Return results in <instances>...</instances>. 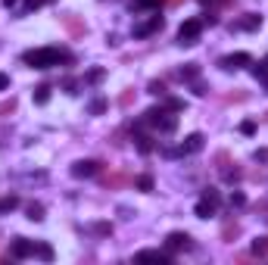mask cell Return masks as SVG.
Here are the masks:
<instances>
[{"label":"cell","instance_id":"obj_1","mask_svg":"<svg viewBox=\"0 0 268 265\" xmlns=\"http://www.w3.org/2000/svg\"><path fill=\"white\" fill-rule=\"evenodd\" d=\"M63 59H69V53L60 47H41V50H28V53L22 56L25 66H31V69H53V66H60Z\"/></svg>","mask_w":268,"mask_h":265},{"label":"cell","instance_id":"obj_2","mask_svg":"<svg viewBox=\"0 0 268 265\" xmlns=\"http://www.w3.org/2000/svg\"><path fill=\"white\" fill-rule=\"evenodd\" d=\"M200 35H203V19H187L178 28V44L190 47V44H197V41H200Z\"/></svg>","mask_w":268,"mask_h":265},{"label":"cell","instance_id":"obj_3","mask_svg":"<svg viewBox=\"0 0 268 265\" xmlns=\"http://www.w3.org/2000/svg\"><path fill=\"white\" fill-rule=\"evenodd\" d=\"M162 25H165L162 16H150L147 22L134 25V38H150V35H156V31H162Z\"/></svg>","mask_w":268,"mask_h":265},{"label":"cell","instance_id":"obj_4","mask_svg":"<svg viewBox=\"0 0 268 265\" xmlns=\"http://www.w3.org/2000/svg\"><path fill=\"white\" fill-rule=\"evenodd\" d=\"M190 234H184V231H172L169 237H165V250L169 253H181V250H190Z\"/></svg>","mask_w":268,"mask_h":265},{"label":"cell","instance_id":"obj_5","mask_svg":"<svg viewBox=\"0 0 268 265\" xmlns=\"http://www.w3.org/2000/svg\"><path fill=\"white\" fill-rule=\"evenodd\" d=\"M100 172V162H94V159H78L72 166V175L75 178H94Z\"/></svg>","mask_w":268,"mask_h":265},{"label":"cell","instance_id":"obj_6","mask_svg":"<svg viewBox=\"0 0 268 265\" xmlns=\"http://www.w3.org/2000/svg\"><path fill=\"white\" fill-rule=\"evenodd\" d=\"M10 256L13 259H28V256H35V243L25 241V237H16L13 246H10Z\"/></svg>","mask_w":268,"mask_h":265},{"label":"cell","instance_id":"obj_7","mask_svg":"<svg viewBox=\"0 0 268 265\" xmlns=\"http://www.w3.org/2000/svg\"><path fill=\"white\" fill-rule=\"evenodd\" d=\"M249 63H253V56L244 53V50H240V53H231V56H222V59H219L222 69H240V66H249Z\"/></svg>","mask_w":268,"mask_h":265},{"label":"cell","instance_id":"obj_8","mask_svg":"<svg viewBox=\"0 0 268 265\" xmlns=\"http://www.w3.org/2000/svg\"><path fill=\"white\" fill-rule=\"evenodd\" d=\"M231 28H237V31H256V28H262V16H259V13H246L244 19H237Z\"/></svg>","mask_w":268,"mask_h":265},{"label":"cell","instance_id":"obj_9","mask_svg":"<svg viewBox=\"0 0 268 265\" xmlns=\"http://www.w3.org/2000/svg\"><path fill=\"white\" fill-rule=\"evenodd\" d=\"M140 262H159V265H169L172 262V253H162V250H140L137 253Z\"/></svg>","mask_w":268,"mask_h":265},{"label":"cell","instance_id":"obj_10","mask_svg":"<svg viewBox=\"0 0 268 265\" xmlns=\"http://www.w3.org/2000/svg\"><path fill=\"white\" fill-rule=\"evenodd\" d=\"M181 156H190V153H200L203 150V134H190V138H184V144H181Z\"/></svg>","mask_w":268,"mask_h":265},{"label":"cell","instance_id":"obj_11","mask_svg":"<svg viewBox=\"0 0 268 265\" xmlns=\"http://www.w3.org/2000/svg\"><path fill=\"white\" fill-rule=\"evenodd\" d=\"M194 216L197 218H209V216H215V206H212V203H206V200H200L194 206Z\"/></svg>","mask_w":268,"mask_h":265},{"label":"cell","instance_id":"obj_12","mask_svg":"<svg viewBox=\"0 0 268 265\" xmlns=\"http://www.w3.org/2000/svg\"><path fill=\"white\" fill-rule=\"evenodd\" d=\"M156 128H159V131H165V134H172V131H175V128H178V119H175V116H169V113H165L162 119H159V125H156Z\"/></svg>","mask_w":268,"mask_h":265},{"label":"cell","instance_id":"obj_13","mask_svg":"<svg viewBox=\"0 0 268 265\" xmlns=\"http://www.w3.org/2000/svg\"><path fill=\"white\" fill-rule=\"evenodd\" d=\"M197 75H200V66L197 63H187L181 69V81H197Z\"/></svg>","mask_w":268,"mask_h":265},{"label":"cell","instance_id":"obj_14","mask_svg":"<svg viewBox=\"0 0 268 265\" xmlns=\"http://www.w3.org/2000/svg\"><path fill=\"white\" fill-rule=\"evenodd\" d=\"M35 256H38V259H44V262H53V246H50V243H38L35 246Z\"/></svg>","mask_w":268,"mask_h":265},{"label":"cell","instance_id":"obj_15","mask_svg":"<svg viewBox=\"0 0 268 265\" xmlns=\"http://www.w3.org/2000/svg\"><path fill=\"white\" fill-rule=\"evenodd\" d=\"M237 234H240V225H237V221H224V228H222V237H224V241H234Z\"/></svg>","mask_w":268,"mask_h":265},{"label":"cell","instance_id":"obj_16","mask_svg":"<svg viewBox=\"0 0 268 265\" xmlns=\"http://www.w3.org/2000/svg\"><path fill=\"white\" fill-rule=\"evenodd\" d=\"M25 212H28L31 221H44V206H41V203H28V209H25Z\"/></svg>","mask_w":268,"mask_h":265},{"label":"cell","instance_id":"obj_17","mask_svg":"<svg viewBox=\"0 0 268 265\" xmlns=\"http://www.w3.org/2000/svg\"><path fill=\"white\" fill-rule=\"evenodd\" d=\"M134 141H137V150H140V153H153V138H147V134H137Z\"/></svg>","mask_w":268,"mask_h":265},{"label":"cell","instance_id":"obj_18","mask_svg":"<svg viewBox=\"0 0 268 265\" xmlns=\"http://www.w3.org/2000/svg\"><path fill=\"white\" fill-rule=\"evenodd\" d=\"M16 206H19V196H3V200H0V216H3V212H13Z\"/></svg>","mask_w":268,"mask_h":265},{"label":"cell","instance_id":"obj_19","mask_svg":"<svg viewBox=\"0 0 268 265\" xmlns=\"http://www.w3.org/2000/svg\"><path fill=\"white\" fill-rule=\"evenodd\" d=\"M47 100H50V88H47V84H41V88H35V103H38V106H44Z\"/></svg>","mask_w":268,"mask_h":265},{"label":"cell","instance_id":"obj_20","mask_svg":"<svg viewBox=\"0 0 268 265\" xmlns=\"http://www.w3.org/2000/svg\"><path fill=\"white\" fill-rule=\"evenodd\" d=\"M200 200H206V203H212L215 209H219V203H222V196H219V191H212V187H206L203 191V196H200Z\"/></svg>","mask_w":268,"mask_h":265},{"label":"cell","instance_id":"obj_21","mask_svg":"<svg viewBox=\"0 0 268 265\" xmlns=\"http://www.w3.org/2000/svg\"><path fill=\"white\" fill-rule=\"evenodd\" d=\"M134 184H137V191H144V193H150V191H153V178H150V175L134 178Z\"/></svg>","mask_w":268,"mask_h":265},{"label":"cell","instance_id":"obj_22","mask_svg":"<svg viewBox=\"0 0 268 265\" xmlns=\"http://www.w3.org/2000/svg\"><path fill=\"white\" fill-rule=\"evenodd\" d=\"M88 113H90V116H100V113H106V100H103V97H97V100H90V106H88Z\"/></svg>","mask_w":268,"mask_h":265},{"label":"cell","instance_id":"obj_23","mask_svg":"<svg viewBox=\"0 0 268 265\" xmlns=\"http://www.w3.org/2000/svg\"><path fill=\"white\" fill-rule=\"evenodd\" d=\"M228 203H231V209H244V206H246V196H244V193H240V191H234V193H231V200H228Z\"/></svg>","mask_w":268,"mask_h":265},{"label":"cell","instance_id":"obj_24","mask_svg":"<svg viewBox=\"0 0 268 265\" xmlns=\"http://www.w3.org/2000/svg\"><path fill=\"white\" fill-rule=\"evenodd\" d=\"M90 231H94V234H100V237H110V234H112V225H110V221H97Z\"/></svg>","mask_w":268,"mask_h":265},{"label":"cell","instance_id":"obj_25","mask_svg":"<svg viewBox=\"0 0 268 265\" xmlns=\"http://www.w3.org/2000/svg\"><path fill=\"white\" fill-rule=\"evenodd\" d=\"M253 256H268V237H259L253 243Z\"/></svg>","mask_w":268,"mask_h":265},{"label":"cell","instance_id":"obj_26","mask_svg":"<svg viewBox=\"0 0 268 265\" xmlns=\"http://www.w3.org/2000/svg\"><path fill=\"white\" fill-rule=\"evenodd\" d=\"M249 72H253V78H259V81H262V78H268V63H256Z\"/></svg>","mask_w":268,"mask_h":265},{"label":"cell","instance_id":"obj_27","mask_svg":"<svg viewBox=\"0 0 268 265\" xmlns=\"http://www.w3.org/2000/svg\"><path fill=\"white\" fill-rule=\"evenodd\" d=\"M66 28H69L72 35H81V31H85V25H81L78 19H72V16H66Z\"/></svg>","mask_w":268,"mask_h":265},{"label":"cell","instance_id":"obj_28","mask_svg":"<svg viewBox=\"0 0 268 265\" xmlns=\"http://www.w3.org/2000/svg\"><path fill=\"white\" fill-rule=\"evenodd\" d=\"M159 3H162V0H134V10H153Z\"/></svg>","mask_w":268,"mask_h":265},{"label":"cell","instance_id":"obj_29","mask_svg":"<svg viewBox=\"0 0 268 265\" xmlns=\"http://www.w3.org/2000/svg\"><path fill=\"white\" fill-rule=\"evenodd\" d=\"M165 109H169V113H181V109H184V100L169 97V100H165Z\"/></svg>","mask_w":268,"mask_h":265},{"label":"cell","instance_id":"obj_30","mask_svg":"<svg viewBox=\"0 0 268 265\" xmlns=\"http://www.w3.org/2000/svg\"><path fill=\"white\" fill-rule=\"evenodd\" d=\"M150 94H153V97H165V84L162 81H150Z\"/></svg>","mask_w":268,"mask_h":265},{"label":"cell","instance_id":"obj_31","mask_svg":"<svg viewBox=\"0 0 268 265\" xmlns=\"http://www.w3.org/2000/svg\"><path fill=\"white\" fill-rule=\"evenodd\" d=\"M100 78H103V69H90V72L85 75V81H88V84H97Z\"/></svg>","mask_w":268,"mask_h":265},{"label":"cell","instance_id":"obj_32","mask_svg":"<svg viewBox=\"0 0 268 265\" xmlns=\"http://www.w3.org/2000/svg\"><path fill=\"white\" fill-rule=\"evenodd\" d=\"M222 175H224V181H231V184H234V181H240V169H224Z\"/></svg>","mask_w":268,"mask_h":265},{"label":"cell","instance_id":"obj_33","mask_svg":"<svg viewBox=\"0 0 268 265\" xmlns=\"http://www.w3.org/2000/svg\"><path fill=\"white\" fill-rule=\"evenodd\" d=\"M63 88H66V94H78V81H75V78H63Z\"/></svg>","mask_w":268,"mask_h":265},{"label":"cell","instance_id":"obj_34","mask_svg":"<svg viewBox=\"0 0 268 265\" xmlns=\"http://www.w3.org/2000/svg\"><path fill=\"white\" fill-rule=\"evenodd\" d=\"M122 181H128L125 175H112V178H106V187H115V184H122Z\"/></svg>","mask_w":268,"mask_h":265},{"label":"cell","instance_id":"obj_35","mask_svg":"<svg viewBox=\"0 0 268 265\" xmlns=\"http://www.w3.org/2000/svg\"><path fill=\"white\" fill-rule=\"evenodd\" d=\"M240 131H244V134H256V122H244V125H240Z\"/></svg>","mask_w":268,"mask_h":265},{"label":"cell","instance_id":"obj_36","mask_svg":"<svg viewBox=\"0 0 268 265\" xmlns=\"http://www.w3.org/2000/svg\"><path fill=\"white\" fill-rule=\"evenodd\" d=\"M6 88H10V75L0 72V91H6Z\"/></svg>","mask_w":268,"mask_h":265},{"label":"cell","instance_id":"obj_37","mask_svg":"<svg viewBox=\"0 0 268 265\" xmlns=\"http://www.w3.org/2000/svg\"><path fill=\"white\" fill-rule=\"evenodd\" d=\"M256 162H268V150H256Z\"/></svg>","mask_w":268,"mask_h":265},{"label":"cell","instance_id":"obj_38","mask_svg":"<svg viewBox=\"0 0 268 265\" xmlns=\"http://www.w3.org/2000/svg\"><path fill=\"white\" fill-rule=\"evenodd\" d=\"M200 3H203V6H212V3H215V0H200Z\"/></svg>","mask_w":268,"mask_h":265},{"label":"cell","instance_id":"obj_39","mask_svg":"<svg viewBox=\"0 0 268 265\" xmlns=\"http://www.w3.org/2000/svg\"><path fill=\"white\" fill-rule=\"evenodd\" d=\"M3 6H16V0H3Z\"/></svg>","mask_w":268,"mask_h":265},{"label":"cell","instance_id":"obj_40","mask_svg":"<svg viewBox=\"0 0 268 265\" xmlns=\"http://www.w3.org/2000/svg\"><path fill=\"white\" fill-rule=\"evenodd\" d=\"M262 81H265V91H268V78H262Z\"/></svg>","mask_w":268,"mask_h":265},{"label":"cell","instance_id":"obj_41","mask_svg":"<svg viewBox=\"0 0 268 265\" xmlns=\"http://www.w3.org/2000/svg\"><path fill=\"white\" fill-rule=\"evenodd\" d=\"M215 3H228V0H215Z\"/></svg>","mask_w":268,"mask_h":265},{"label":"cell","instance_id":"obj_42","mask_svg":"<svg viewBox=\"0 0 268 265\" xmlns=\"http://www.w3.org/2000/svg\"><path fill=\"white\" fill-rule=\"evenodd\" d=\"M169 3H181V0H169Z\"/></svg>","mask_w":268,"mask_h":265},{"label":"cell","instance_id":"obj_43","mask_svg":"<svg viewBox=\"0 0 268 265\" xmlns=\"http://www.w3.org/2000/svg\"><path fill=\"white\" fill-rule=\"evenodd\" d=\"M265 63H268V59H265Z\"/></svg>","mask_w":268,"mask_h":265}]
</instances>
